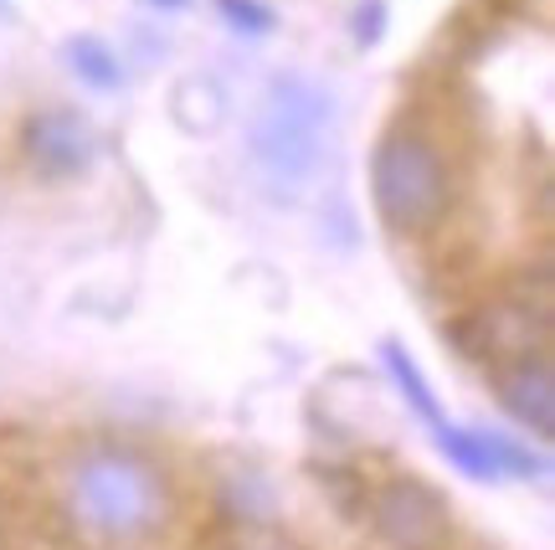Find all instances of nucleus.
<instances>
[{
    "mask_svg": "<svg viewBox=\"0 0 555 550\" xmlns=\"http://www.w3.org/2000/svg\"><path fill=\"white\" fill-rule=\"evenodd\" d=\"M227 26H237L247 37H262V31H273V11L262 5V0H217Z\"/></svg>",
    "mask_w": 555,
    "mask_h": 550,
    "instance_id": "obj_9",
    "label": "nucleus"
},
{
    "mask_svg": "<svg viewBox=\"0 0 555 550\" xmlns=\"http://www.w3.org/2000/svg\"><path fill=\"white\" fill-rule=\"evenodd\" d=\"M93 155H99V139L73 108H47V114L26 124V159L37 165L41 176L57 180L82 176L93 165Z\"/></svg>",
    "mask_w": 555,
    "mask_h": 550,
    "instance_id": "obj_5",
    "label": "nucleus"
},
{
    "mask_svg": "<svg viewBox=\"0 0 555 550\" xmlns=\"http://www.w3.org/2000/svg\"><path fill=\"white\" fill-rule=\"evenodd\" d=\"M371 196L391 232H427L448 212V159L422 135H386L371 155Z\"/></svg>",
    "mask_w": 555,
    "mask_h": 550,
    "instance_id": "obj_3",
    "label": "nucleus"
},
{
    "mask_svg": "<svg viewBox=\"0 0 555 550\" xmlns=\"http://www.w3.org/2000/svg\"><path fill=\"white\" fill-rule=\"evenodd\" d=\"M371 525L391 550H442L453 535L448 499L422 478H391L371 504Z\"/></svg>",
    "mask_w": 555,
    "mask_h": 550,
    "instance_id": "obj_4",
    "label": "nucleus"
},
{
    "mask_svg": "<svg viewBox=\"0 0 555 550\" xmlns=\"http://www.w3.org/2000/svg\"><path fill=\"white\" fill-rule=\"evenodd\" d=\"M499 401H504V412L515 417L519 427H530L535 437L555 433V375L545 360L519 355L515 366H504L499 371Z\"/></svg>",
    "mask_w": 555,
    "mask_h": 550,
    "instance_id": "obj_6",
    "label": "nucleus"
},
{
    "mask_svg": "<svg viewBox=\"0 0 555 550\" xmlns=\"http://www.w3.org/2000/svg\"><path fill=\"white\" fill-rule=\"evenodd\" d=\"M330 124H335V103L309 73H283L268 82L247 135V155L268 180V191L298 196L314 180L330 144Z\"/></svg>",
    "mask_w": 555,
    "mask_h": 550,
    "instance_id": "obj_1",
    "label": "nucleus"
},
{
    "mask_svg": "<svg viewBox=\"0 0 555 550\" xmlns=\"http://www.w3.org/2000/svg\"><path fill=\"white\" fill-rule=\"evenodd\" d=\"M380 360H386V371H391V381H397V392L406 396V407H412L427 427H442L448 417H442V407H437V396L433 386L422 381V371H416V360L401 345H380Z\"/></svg>",
    "mask_w": 555,
    "mask_h": 550,
    "instance_id": "obj_7",
    "label": "nucleus"
},
{
    "mask_svg": "<svg viewBox=\"0 0 555 550\" xmlns=\"http://www.w3.org/2000/svg\"><path fill=\"white\" fill-rule=\"evenodd\" d=\"M67 67H73L82 82H93V88H119L124 82V67H119V57H114V47H103L99 37L67 41Z\"/></svg>",
    "mask_w": 555,
    "mask_h": 550,
    "instance_id": "obj_8",
    "label": "nucleus"
},
{
    "mask_svg": "<svg viewBox=\"0 0 555 550\" xmlns=\"http://www.w3.org/2000/svg\"><path fill=\"white\" fill-rule=\"evenodd\" d=\"M73 514L103 540L134 546L170 520V484L150 458L129 448H99L73 473Z\"/></svg>",
    "mask_w": 555,
    "mask_h": 550,
    "instance_id": "obj_2",
    "label": "nucleus"
}]
</instances>
